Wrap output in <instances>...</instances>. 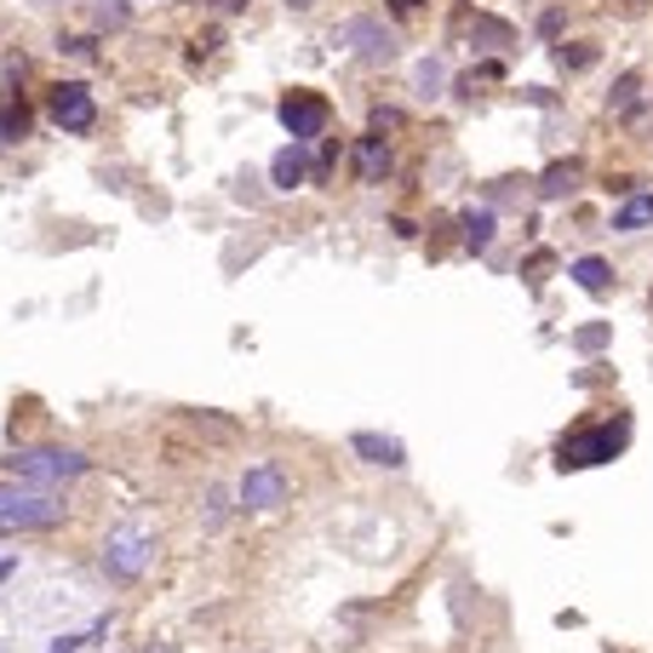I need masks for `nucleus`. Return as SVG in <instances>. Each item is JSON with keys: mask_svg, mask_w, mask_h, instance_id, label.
<instances>
[{"mask_svg": "<svg viewBox=\"0 0 653 653\" xmlns=\"http://www.w3.org/2000/svg\"><path fill=\"white\" fill-rule=\"evenodd\" d=\"M150 562H155V533L144 522L110 528V539H103V550H98V568H103L110 584H137L150 573Z\"/></svg>", "mask_w": 653, "mask_h": 653, "instance_id": "1", "label": "nucleus"}, {"mask_svg": "<svg viewBox=\"0 0 653 653\" xmlns=\"http://www.w3.org/2000/svg\"><path fill=\"white\" fill-rule=\"evenodd\" d=\"M58 522H63V504L47 488H29V481L0 488V539H12V533H47Z\"/></svg>", "mask_w": 653, "mask_h": 653, "instance_id": "2", "label": "nucleus"}, {"mask_svg": "<svg viewBox=\"0 0 653 653\" xmlns=\"http://www.w3.org/2000/svg\"><path fill=\"white\" fill-rule=\"evenodd\" d=\"M7 476L29 481V488H63V481L86 476V453H75V447H18L7 459Z\"/></svg>", "mask_w": 653, "mask_h": 653, "instance_id": "3", "label": "nucleus"}, {"mask_svg": "<svg viewBox=\"0 0 653 653\" xmlns=\"http://www.w3.org/2000/svg\"><path fill=\"white\" fill-rule=\"evenodd\" d=\"M625 425H608V430H579V436H562L557 447V465L562 470H591V465H608L619 447H625Z\"/></svg>", "mask_w": 653, "mask_h": 653, "instance_id": "4", "label": "nucleus"}, {"mask_svg": "<svg viewBox=\"0 0 653 653\" xmlns=\"http://www.w3.org/2000/svg\"><path fill=\"white\" fill-rule=\"evenodd\" d=\"M282 126H287V137L293 144H309V137H322L327 132V121H333V103L322 98V92H309V86H298V92H287L282 98Z\"/></svg>", "mask_w": 653, "mask_h": 653, "instance_id": "5", "label": "nucleus"}, {"mask_svg": "<svg viewBox=\"0 0 653 653\" xmlns=\"http://www.w3.org/2000/svg\"><path fill=\"white\" fill-rule=\"evenodd\" d=\"M287 493H293V481H287V470L275 465V459L247 465V476H241V488H235L241 510H282V504H287Z\"/></svg>", "mask_w": 653, "mask_h": 653, "instance_id": "6", "label": "nucleus"}, {"mask_svg": "<svg viewBox=\"0 0 653 653\" xmlns=\"http://www.w3.org/2000/svg\"><path fill=\"white\" fill-rule=\"evenodd\" d=\"M52 121H58L63 132H92V126H98L92 92H86L81 81H58V86H52Z\"/></svg>", "mask_w": 653, "mask_h": 653, "instance_id": "7", "label": "nucleus"}, {"mask_svg": "<svg viewBox=\"0 0 653 653\" xmlns=\"http://www.w3.org/2000/svg\"><path fill=\"white\" fill-rule=\"evenodd\" d=\"M350 453L367 459V465H378V470H401L407 465V447L396 436H378V430H356L350 436Z\"/></svg>", "mask_w": 653, "mask_h": 653, "instance_id": "8", "label": "nucleus"}, {"mask_svg": "<svg viewBox=\"0 0 653 653\" xmlns=\"http://www.w3.org/2000/svg\"><path fill=\"white\" fill-rule=\"evenodd\" d=\"M344 41H356V52H361L367 63H390V58H396V34H390V29H378L373 18L344 23Z\"/></svg>", "mask_w": 653, "mask_h": 653, "instance_id": "9", "label": "nucleus"}, {"mask_svg": "<svg viewBox=\"0 0 653 653\" xmlns=\"http://www.w3.org/2000/svg\"><path fill=\"white\" fill-rule=\"evenodd\" d=\"M356 172H361V184H385L390 178V144L378 132H367L356 144Z\"/></svg>", "mask_w": 653, "mask_h": 653, "instance_id": "10", "label": "nucleus"}, {"mask_svg": "<svg viewBox=\"0 0 653 653\" xmlns=\"http://www.w3.org/2000/svg\"><path fill=\"white\" fill-rule=\"evenodd\" d=\"M304 178H309L304 144H287V150H275V161H269V184H275V190H298Z\"/></svg>", "mask_w": 653, "mask_h": 653, "instance_id": "11", "label": "nucleus"}, {"mask_svg": "<svg viewBox=\"0 0 653 653\" xmlns=\"http://www.w3.org/2000/svg\"><path fill=\"white\" fill-rule=\"evenodd\" d=\"M647 224H653V190H631L625 201H619V213H613V229L636 235V229H647Z\"/></svg>", "mask_w": 653, "mask_h": 653, "instance_id": "12", "label": "nucleus"}, {"mask_svg": "<svg viewBox=\"0 0 653 653\" xmlns=\"http://www.w3.org/2000/svg\"><path fill=\"white\" fill-rule=\"evenodd\" d=\"M573 184H579V161H557V166L539 178V195H544V201H562V195H573Z\"/></svg>", "mask_w": 653, "mask_h": 653, "instance_id": "13", "label": "nucleus"}, {"mask_svg": "<svg viewBox=\"0 0 653 653\" xmlns=\"http://www.w3.org/2000/svg\"><path fill=\"white\" fill-rule=\"evenodd\" d=\"M465 247L470 253H488L493 247V213L481 206V213H465Z\"/></svg>", "mask_w": 653, "mask_h": 653, "instance_id": "14", "label": "nucleus"}, {"mask_svg": "<svg viewBox=\"0 0 653 653\" xmlns=\"http://www.w3.org/2000/svg\"><path fill=\"white\" fill-rule=\"evenodd\" d=\"M568 275H573V282H579L584 293H608V282H613V269H608L602 258H579Z\"/></svg>", "mask_w": 653, "mask_h": 653, "instance_id": "15", "label": "nucleus"}, {"mask_svg": "<svg viewBox=\"0 0 653 653\" xmlns=\"http://www.w3.org/2000/svg\"><path fill=\"white\" fill-rule=\"evenodd\" d=\"M29 137V110L23 103H0V144H18Z\"/></svg>", "mask_w": 653, "mask_h": 653, "instance_id": "16", "label": "nucleus"}, {"mask_svg": "<svg viewBox=\"0 0 653 653\" xmlns=\"http://www.w3.org/2000/svg\"><path fill=\"white\" fill-rule=\"evenodd\" d=\"M470 34H476V41H493V47H504V41H510V23H499V18H476V23H470Z\"/></svg>", "mask_w": 653, "mask_h": 653, "instance_id": "17", "label": "nucleus"}, {"mask_svg": "<svg viewBox=\"0 0 653 653\" xmlns=\"http://www.w3.org/2000/svg\"><path fill=\"white\" fill-rule=\"evenodd\" d=\"M447 81V69H441V58H425L419 63V98H436V86Z\"/></svg>", "mask_w": 653, "mask_h": 653, "instance_id": "18", "label": "nucleus"}, {"mask_svg": "<svg viewBox=\"0 0 653 653\" xmlns=\"http://www.w3.org/2000/svg\"><path fill=\"white\" fill-rule=\"evenodd\" d=\"M557 63H562V69H591V63H596V47L573 41V47H562V52H557Z\"/></svg>", "mask_w": 653, "mask_h": 653, "instance_id": "19", "label": "nucleus"}, {"mask_svg": "<svg viewBox=\"0 0 653 653\" xmlns=\"http://www.w3.org/2000/svg\"><path fill=\"white\" fill-rule=\"evenodd\" d=\"M608 103H613V110H619V115H631V110H636V75H625V81H619Z\"/></svg>", "mask_w": 653, "mask_h": 653, "instance_id": "20", "label": "nucleus"}, {"mask_svg": "<svg viewBox=\"0 0 653 653\" xmlns=\"http://www.w3.org/2000/svg\"><path fill=\"white\" fill-rule=\"evenodd\" d=\"M224 516H229L224 488H206V528H224Z\"/></svg>", "mask_w": 653, "mask_h": 653, "instance_id": "21", "label": "nucleus"}, {"mask_svg": "<svg viewBox=\"0 0 653 653\" xmlns=\"http://www.w3.org/2000/svg\"><path fill=\"white\" fill-rule=\"evenodd\" d=\"M602 344H608V327H584L579 333V350H602Z\"/></svg>", "mask_w": 653, "mask_h": 653, "instance_id": "22", "label": "nucleus"}, {"mask_svg": "<svg viewBox=\"0 0 653 653\" xmlns=\"http://www.w3.org/2000/svg\"><path fill=\"white\" fill-rule=\"evenodd\" d=\"M98 23H103V29H121V23H126V7H98Z\"/></svg>", "mask_w": 653, "mask_h": 653, "instance_id": "23", "label": "nucleus"}, {"mask_svg": "<svg viewBox=\"0 0 653 653\" xmlns=\"http://www.w3.org/2000/svg\"><path fill=\"white\" fill-rule=\"evenodd\" d=\"M81 642H92V636H58V642H52V653H75Z\"/></svg>", "mask_w": 653, "mask_h": 653, "instance_id": "24", "label": "nucleus"}, {"mask_svg": "<svg viewBox=\"0 0 653 653\" xmlns=\"http://www.w3.org/2000/svg\"><path fill=\"white\" fill-rule=\"evenodd\" d=\"M18 573V557H0V579H12Z\"/></svg>", "mask_w": 653, "mask_h": 653, "instance_id": "25", "label": "nucleus"}, {"mask_svg": "<svg viewBox=\"0 0 653 653\" xmlns=\"http://www.w3.org/2000/svg\"><path fill=\"white\" fill-rule=\"evenodd\" d=\"M390 7H396V12H412V7H419V0H390Z\"/></svg>", "mask_w": 653, "mask_h": 653, "instance_id": "26", "label": "nucleus"}, {"mask_svg": "<svg viewBox=\"0 0 653 653\" xmlns=\"http://www.w3.org/2000/svg\"><path fill=\"white\" fill-rule=\"evenodd\" d=\"M287 7H298V12H304V7H316V0H287Z\"/></svg>", "mask_w": 653, "mask_h": 653, "instance_id": "27", "label": "nucleus"}, {"mask_svg": "<svg viewBox=\"0 0 653 653\" xmlns=\"http://www.w3.org/2000/svg\"><path fill=\"white\" fill-rule=\"evenodd\" d=\"M613 7H642V0H613Z\"/></svg>", "mask_w": 653, "mask_h": 653, "instance_id": "28", "label": "nucleus"}, {"mask_svg": "<svg viewBox=\"0 0 653 653\" xmlns=\"http://www.w3.org/2000/svg\"><path fill=\"white\" fill-rule=\"evenodd\" d=\"M150 653H172V647H166V642H155V647H150Z\"/></svg>", "mask_w": 653, "mask_h": 653, "instance_id": "29", "label": "nucleus"}]
</instances>
